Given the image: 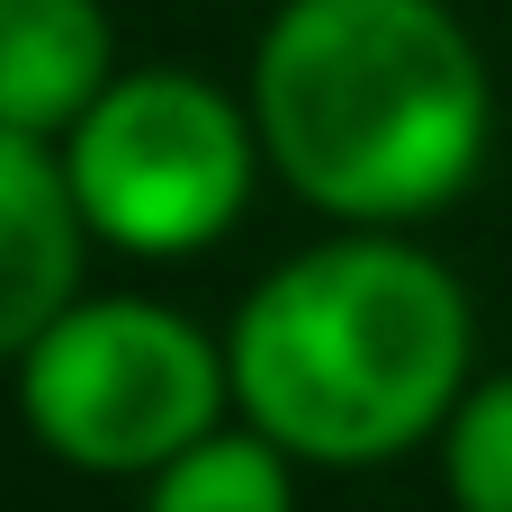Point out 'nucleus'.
Returning <instances> with one entry per match:
<instances>
[{
	"label": "nucleus",
	"mask_w": 512,
	"mask_h": 512,
	"mask_svg": "<svg viewBox=\"0 0 512 512\" xmlns=\"http://www.w3.org/2000/svg\"><path fill=\"white\" fill-rule=\"evenodd\" d=\"M261 153L351 225L450 207L486 162V63L441 0H288L252 63Z\"/></svg>",
	"instance_id": "1"
},
{
	"label": "nucleus",
	"mask_w": 512,
	"mask_h": 512,
	"mask_svg": "<svg viewBox=\"0 0 512 512\" xmlns=\"http://www.w3.org/2000/svg\"><path fill=\"white\" fill-rule=\"evenodd\" d=\"M234 396L288 459L378 468L459 414L468 297L459 279L387 234L297 252L234 315Z\"/></svg>",
	"instance_id": "2"
},
{
	"label": "nucleus",
	"mask_w": 512,
	"mask_h": 512,
	"mask_svg": "<svg viewBox=\"0 0 512 512\" xmlns=\"http://www.w3.org/2000/svg\"><path fill=\"white\" fill-rule=\"evenodd\" d=\"M252 162H261V126H243V108L189 72L108 81L99 108L63 144V171H72L90 234L135 261L207 252L243 216Z\"/></svg>",
	"instance_id": "4"
},
{
	"label": "nucleus",
	"mask_w": 512,
	"mask_h": 512,
	"mask_svg": "<svg viewBox=\"0 0 512 512\" xmlns=\"http://www.w3.org/2000/svg\"><path fill=\"white\" fill-rule=\"evenodd\" d=\"M225 396H234V360L189 315L144 297H72L18 351L27 432L90 477L171 468L189 441L216 432Z\"/></svg>",
	"instance_id": "3"
},
{
	"label": "nucleus",
	"mask_w": 512,
	"mask_h": 512,
	"mask_svg": "<svg viewBox=\"0 0 512 512\" xmlns=\"http://www.w3.org/2000/svg\"><path fill=\"white\" fill-rule=\"evenodd\" d=\"M81 198L45 135L0 126V360H18L81 288Z\"/></svg>",
	"instance_id": "5"
},
{
	"label": "nucleus",
	"mask_w": 512,
	"mask_h": 512,
	"mask_svg": "<svg viewBox=\"0 0 512 512\" xmlns=\"http://www.w3.org/2000/svg\"><path fill=\"white\" fill-rule=\"evenodd\" d=\"M117 81V36L99 0H0V126L72 135Z\"/></svg>",
	"instance_id": "6"
},
{
	"label": "nucleus",
	"mask_w": 512,
	"mask_h": 512,
	"mask_svg": "<svg viewBox=\"0 0 512 512\" xmlns=\"http://www.w3.org/2000/svg\"><path fill=\"white\" fill-rule=\"evenodd\" d=\"M450 504L512 512V378H486L450 414Z\"/></svg>",
	"instance_id": "8"
},
{
	"label": "nucleus",
	"mask_w": 512,
	"mask_h": 512,
	"mask_svg": "<svg viewBox=\"0 0 512 512\" xmlns=\"http://www.w3.org/2000/svg\"><path fill=\"white\" fill-rule=\"evenodd\" d=\"M144 512H297L288 450L270 432H207L171 468H153V504Z\"/></svg>",
	"instance_id": "7"
}]
</instances>
